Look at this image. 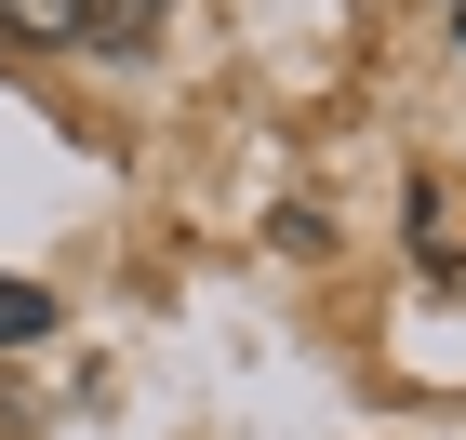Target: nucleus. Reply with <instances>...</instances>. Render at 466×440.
<instances>
[{
    "label": "nucleus",
    "mask_w": 466,
    "mask_h": 440,
    "mask_svg": "<svg viewBox=\"0 0 466 440\" xmlns=\"http://www.w3.org/2000/svg\"><path fill=\"white\" fill-rule=\"evenodd\" d=\"M80 40L94 54H147L160 40V0H80Z\"/></svg>",
    "instance_id": "1"
},
{
    "label": "nucleus",
    "mask_w": 466,
    "mask_h": 440,
    "mask_svg": "<svg viewBox=\"0 0 466 440\" xmlns=\"http://www.w3.org/2000/svg\"><path fill=\"white\" fill-rule=\"evenodd\" d=\"M0 40H27V54H67V40H80V0H0Z\"/></svg>",
    "instance_id": "2"
},
{
    "label": "nucleus",
    "mask_w": 466,
    "mask_h": 440,
    "mask_svg": "<svg viewBox=\"0 0 466 440\" xmlns=\"http://www.w3.org/2000/svg\"><path fill=\"white\" fill-rule=\"evenodd\" d=\"M40 333H54V293H40V281H0V347H40Z\"/></svg>",
    "instance_id": "3"
}]
</instances>
